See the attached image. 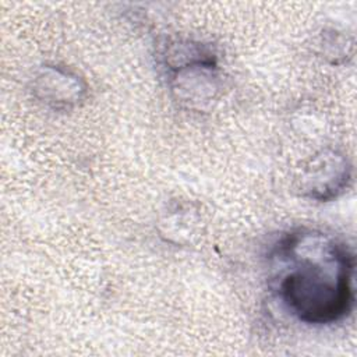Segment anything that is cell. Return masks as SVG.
<instances>
[{"label": "cell", "mask_w": 357, "mask_h": 357, "mask_svg": "<svg viewBox=\"0 0 357 357\" xmlns=\"http://www.w3.org/2000/svg\"><path fill=\"white\" fill-rule=\"evenodd\" d=\"M272 284L287 311L308 325H329L353 308L354 257L350 248L314 229L284 234L273 247Z\"/></svg>", "instance_id": "1"}, {"label": "cell", "mask_w": 357, "mask_h": 357, "mask_svg": "<svg viewBox=\"0 0 357 357\" xmlns=\"http://www.w3.org/2000/svg\"><path fill=\"white\" fill-rule=\"evenodd\" d=\"M301 194L315 201H331L340 195L351 180L349 159L333 149H325L311 158L301 173Z\"/></svg>", "instance_id": "2"}, {"label": "cell", "mask_w": 357, "mask_h": 357, "mask_svg": "<svg viewBox=\"0 0 357 357\" xmlns=\"http://www.w3.org/2000/svg\"><path fill=\"white\" fill-rule=\"evenodd\" d=\"M33 92L46 105L67 109L82 100L86 86L77 74L57 66H46L33 81Z\"/></svg>", "instance_id": "3"}]
</instances>
